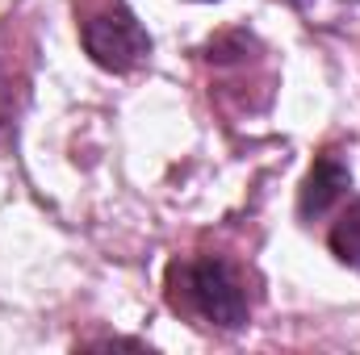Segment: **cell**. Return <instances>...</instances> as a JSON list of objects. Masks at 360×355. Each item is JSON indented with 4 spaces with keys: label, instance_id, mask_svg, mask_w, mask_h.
Returning a JSON list of instances; mask_svg holds the SVG:
<instances>
[{
    "label": "cell",
    "instance_id": "cell-6",
    "mask_svg": "<svg viewBox=\"0 0 360 355\" xmlns=\"http://www.w3.org/2000/svg\"><path fill=\"white\" fill-rule=\"evenodd\" d=\"M310 25H335V21H344V13H352L360 0H289Z\"/></svg>",
    "mask_w": 360,
    "mask_h": 355
},
{
    "label": "cell",
    "instance_id": "cell-2",
    "mask_svg": "<svg viewBox=\"0 0 360 355\" xmlns=\"http://www.w3.org/2000/svg\"><path fill=\"white\" fill-rule=\"evenodd\" d=\"M80 42H84L92 63L101 72H113V76H126L151 59V34L122 0L92 4L80 17Z\"/></svg>",
    "mask_w": 360,
    "mask_h": 355
},
{
    "label": "cell",
    "instance_id": "cell-3",
    "mask_svg": "<svg viewBox=\"0 0 360 355\" xmlns=\"http://www.w3.org/2000/svg\"><path fill=\"white\" fill-rule=\"evenodd\" d=\"M348 188H352V172H348V163H344L335 151L319 155L314 168H310V176L302 180V192H297V213H302V222L323 217V213L348 192Z\"/></svg>",
    "mask_w": 360,
    "mask_h": 355
},
{
    "label": "cell",
    "instance_id": "cell-5",
    "mask_svg": "<svg viewBox=\"0 0 360 355\" xmlns=\"http://www.w3.org/2000/svg\"><path fill=\"white\" fill-rule=\"evenodd\" d=\"M327 247H331V255H335L340 264L360 267V196L344 209V213H340V222L331 226Z\"/></svg>",
    "mask_w": 360,
    "mask_h": 355
},
{
    "label": "cell",
    "instance_id": "cell-1",
    "mask_svg": "<svg viewBox=\"0 0 360 355\" xmlns=\"http://www.w3.org/2000/svg\"><path fill=\"white\" fill-rule=\"evenodd\" d=\"M168 305L197 326L239 330L252 318L248 284L222 255H184L168 267Z\"/></svg>",
    "mask_w": 360,
    "mask_h": 355
},
{
    "label": "cell",
    "instance_id": "cell-4",
    "mask_svg": "<svg viewBox=\"0 0 360 355\" xmlns=\"http://www.w3.org/2000/svg\"><path fill=\"white\" fill-rule=\"evenodd\" d=\"M0 38H8V25L0 29ZM21 96H25V67L13 55V42H4L0 46V126L4 130H13V117L21 109Z\"/></svg>",
    "mask_w": 360,
    "mask_h": 355
}]
</instances>
